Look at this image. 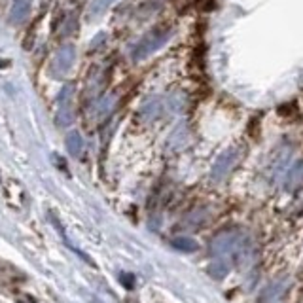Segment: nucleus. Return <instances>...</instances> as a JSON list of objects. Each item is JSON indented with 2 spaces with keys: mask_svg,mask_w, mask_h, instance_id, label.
Here are the masks:
<instances>
[{
  "mask_svg": "<svg viewBox=\"0 0 303 303\" xmlns=\"http://www.w3.org/2000/svg\"><path fill=\"white\" fill-rule=\"evenodd\" d=\"M171 245H173L176 250H180V252H193V250L199 248V245L193 241L192 237H176V239L171 241Z\"/></svg>",
  "mask_w": 303,
  "mask_h": 303,
  "instance_id": "f03ea898",
  "label": "nucleus"
},
{
  "mask_svg": "<svg viewBox=\"0 0 303 303\" xmlns=\"http://www.w3.org/2000/svg\"><path fill=\"white\" fill-rule=\"evenodd\" d=\"M67 144H68V150H70V154H74V155L80 154V150H82V138H80V135H78V133H72V135L68 136Z\"/></svg>",
  "mask_w": 303,
  "mask_h": 303,
  "instance_id": "7ed1b4c3",
  "label": "nucleus"
},
{
  "mask_svg": "<svg viewBox=\"0 0 303 303\" xmlns=\"http://www.w3.org/2000/svg\"><path fill=\"white\" fill-rule=\"evenodd\" d=\"M31 10V0H13L12 6V21L19 23L27 17V13Z\"/></svg>",
  "mask_w": 303,
  "mask_h": 303,
  "instance_id": "f257e3e1",
  "label": "nucleus"
},
{
  "mask_svg": "<svg viewBox=\"0 0 303 303\" xmlns=\"http://www.w3.org/2000/svg\"><path fill=\"white\" fill-rule=\"evenodd\" d=\"M6 65V61H0V67H4Z\"/></svg>",
  "mask_w": 303,
  "mask_h": 303,
  "instance_id": "0eeeda50",
  "label": "nucleus"
},
{
  "mask_svg": "<svg viewBox=\"0 0 303 303\" xmlns=\"http://www.w3.org/2000/svg\"><path fill=\"white\" fill-rule=\"evenodd\" d=\"M17 303H36L31 296H17Z\"/></svg>",
  "mask_w": 303,
  "mask_h": 303,
  "instance_id": "423d86ee",
  "label": "nucleus"
},
{
  "mask_svg": "<svg viewBox=\"0 0 303 303\" xmlns=\"http://www.w3.org/2000/svg\"><path fill=\"white\" fill-rule=\"evenodd\" d=\"M72 61V51H70V48H67V51H61V55H59V63H65V67H68V63Z\"/></svg>",
  "mask_w": 303,
  "mask_h": 303,
  "instance_id": "20e7f679",
  "label": "nucleus"
},
{
  "mask_svg": "<svg viewBox=\"0 0 303 303\" xmlns=\"http://www.w3.org/2000/svg\"><path fill=\"white\" fill-rule=\"evenodd\" d=\"M133 275H122V282H124V286H127V288H133Z\"/></svg>",
  "mask_w": 303,
  "mask_h": 303,
  "instance_id": "39448f33",
  "label": "nucleus"
}]
</instances>
